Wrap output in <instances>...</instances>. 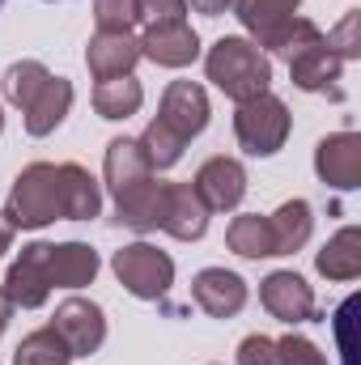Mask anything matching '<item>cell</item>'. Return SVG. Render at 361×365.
Here are the masks:
<instances>
[{
  "label": "cell",
  "mask_w": 361,
  "mask_h": 365,
  "mask_svg": "<svg viewBox=\"0 0 361 365\" xmlns=\"http://www.w3.org/2000/svg\"><path fill=\"white\" fill-rule=\"evenodd\" d=\"M204 73L217 90L234 102H247L255 93H268L272 86V60L243 34H221L208 56H204Z\"/></svg>",
  "instance_id": "6da1fadb"
},
{
  "label": "cell",
  "mask_w": 361,
  "mask_h": 365,
  "mask_svg": "<svg viewBox=\"0 0 361 365\" xmlns=\"http://www.w3.org/2000/svg\"><path fill=\"white\" fill-rule=\"evenodd\" d=\"M4 217L13 221V230H43L51 221H60V179L51 162H30L4 200Z\"/></svg>",
  "instance_id": "7a4b0ae2"
},
{
  "label": "cell",
  "mask_w": 361,
  "mask_h": 365,
  "mask_svg": "<svg viewBox=\"0 0 361 365\" xmlns=\"http://www.w3.org/2000/svg\"><path fill=\"white\" fill-rule=\"evenodd\" d=\"M289 128L293 115L276 93H255L247 102H234V136L251 158H272L276 149H285Z\"/></svg>",
  "instance_id": "3957f363"
},
{
  "label": "cell",
  "mask_w": 361,
  "mask_h": 365,
  "mask_svg": "<svg viewBox=\"0 0 361 365\" xmlns=\"http://www.w3.org/2000/svg\"><path fill=\"white\" fill-rule=\"evenodd\" d=\"M111 268L119 276V284L141 297V302H162L175 284V259L166 251H158L153 242H128L111 255Z\"/></svg>",
  "instance_id": "277c9868"
},
{
  "label": "cell",
  "mask_w": 361,
  "mask_h": 365,
  "mask_svg": "<svg viewBox=\"0 0 361 365\" xmlns=\"http://www.w3.org/2000/svg\"><path fill=\"white\" fill-rule=\"evenodd\" d=\"M13 306L39 310L51 297V242H26L21 255L9 264V276L0 284Z\"/></svg>",
  "instance_id": "5b68a950"
},
{
  "label": "cell",
  "mask_w": 361,
  "mask_h": 365,
  "mask_svg": "<svg viewBox=\"0 0 361 365\" xmlns=\"http://www.w3.org/2000/svg\"><path fill=\"white\" fill-rule=\"evenodd\" d=\"M260 306L268 310L272 319L289 323V327L310 323V319L319 314V306H315V289L306 284V276L289 272V268L268 272L264 280H260Z\"/></svg>",
  "instance_id": "8992f818"
},
{
  "label": "cell",
  "mask_w": 361,
  "mask_h": 365,
  "mask_svg": "<svg viewBox=\"0 0 361 365\" xmlns=\"http://www.w3.org/2000/svg\"><path fill=\"white\" fill-rule=\"evenodd\" d=\"M191 187H195V195H200V204L208 212H234L243 204V195H247V170H243L238 158L217 153L195 170Z\"/></svg>",
  "instance_id": "52a82bcc"
},
{
  "label": "cell",
  "mask_w": 361,
  "mask_h": 365,
  "mask_svg": "<svg viewBox=\"0 0 361 365\" xmlns=\"http://www.w3.org/2000/svg\"><path fill=\"white\" fill-rule=\"evenodd\" d=\"M51 327L64 336V344L73 349V357H90V353L102 349V340H106V314H102V306L90 302V297L60 302Z\"/></svg>",
  "instance_id": "ba28073f"
},
{
  "label": "cell",
  "mask_w": 361,
  "mask_h": 365,
  "mask_svg": "<svg viewBox=\"0 0 361 365\" xmlns=\"http://www.w3.org/2000/svg\"><path fill=\"white\" fill-rule=\"evenodd\" d=\"M315 175L332 191L361 187V136L357 132H332L315 145Z\"/></svg>",
  "instance_id": "9c48e42d"
},
{
  "label": "cell",
  "mask_w": 361,
  "mask_h": 365,
  "mask_svg": "<svg viewBox=\"0 0 361 365\" xmlns=\"http://www.w3.org/2000/svg\"><path fill=\"white\" fill-rule=\"evenodd\" d=\"M208 93L200 81H171L166 90H162V102H158V119L183 136V140H191V136H200L204 128H208Z\"/></svg>",
  "instance_id": "30bf717a"
},
{
  "label": "cell",
  "mask_w": 361,
  "mask_h": 365,
  "mask_svg": "<svg viewBox=\"0 0 361 365\" xmlns=\"http://www.w3.org/2000/svg\"><path fill=\"white\" fill-rule=\"evenodd\" d=\"M141 56L153 60L158 68H187L200 60V34L187 21H162V26H145V34L136 38Z\"/></svg>",
  "instance_id": "8fae6325"
},
{
  "label": "cell",
  "mask_w": 361,
  "mask_h": 365,
  "mask_svg": "<svg viewBox=\"0 0 361 365\" xmlns=\"http://www.w3.org/2000/svg\"><path fill=\"white\" fill-rule=\"evenodd\" d=\"M191 302L208 314V319H234L247 306V280L225 268H204L191 280Z\"/></svg>",
  "instance_id": "7c38bea8"
},
{
  "label": "cell",
  "mask_w": 361,
  "mask_h": 365,
  "mask_svg": "<svg viewBox=\"0 0 361 365\" xmlns=\"http://www.w3.org/2000/svg\"><path fill=\"white\" fill-rule=\"evenodd\" d=\"M285 64H289V81L302 93H332V98H345L340 86H336L340 73H345V60H340L327 43H315V47L289 56Z\"/></svg>",
  "instance_id": "4fadbf2b"
},
{
  "label": "cell",
  "mask_w": 361,
  "mask_h": 365,
  "mask_svg": "<svg viewBox=\"0 0 361 365\" xmlns=\"http://www.w3.org/2000/svg\"><path fill=\"white\" fill-rule=\"evenodd\" d=\"M162 217H166V182L145 179L136 187H128L123 195H115V221L136 230V234L162 230Z\"/></svg>",
  "instance_id": "5bb4252c"
},
{
  "label": "cell",
  "mask_w": 361,
  "mask_h": 365,
  "mask_svg": "<svg viewBox=\"0 0 361 365\" xmlns=\"http://www.w3.org/2000/svg\"><path fill=\"white\" fill-rule=\"evenodd\" d=\"M141 60V43L136 34H111V30H98L90 43H86V64H90L93 81H106V77H128Z\"/></svg>",
  "instance_id": "9a60e30c"
},
{
  "label": "cell",
  "mask_w": 361,
  "mask_h": 365,
  "mask_svg": "<svg viewBox=\"0 0 361 365\" xmlns=\"http://www.w3.org/2000/svg\"><path fill=\"white\" fill-rule=\"evenodd\" d=\"M56 179H60V221H93L102 212V187L86 166L64 162L56 166Z\"/></svg>",
  "instance_id": "2e32d148"
},
{
  "label": "cell",
  "mask_w": 361,
  "mask_h": 365,
  "mask_svg": "<svg viewBox=\"0 0 361 365\" xmlns=\"http://www.w3.org/2000/svg\"><path fill=\"white\" fill-rule=\"evenodd\" d=\"M208 208L200 204L195 187L191 182H166V217H162V230L179 242H200L204 230H208Z\"/></svg>",
  "instance_id": "e0dca14e"
},
{
  "label": "cell",
  "mask_w": 361,
  "mask_h": 365,
  "mask_svg": "<svg viewBox=\"0 0 361 365\" xmlns=\"http://www.w3.org/2000/svg\"><path fill=\"white\" fill-rule=\"evenodd\" d=\"M102 179H106V187H111V195H123L128 187L153 179V166L145 162L141 140H132V136H115V140L106 145V158H102Z\"/></svg>",
  "instance_id": "ac0fdd59"
},
{
  "label": "cell",
  "mask_w": 361,
  "mask_h": 365,
  "mask_svg": "<svg viewBox=\"0 0 361 365\" xmlns=\"http://www.w3.org/2000/svg\"><path fill=\"white\" fill-rule=\"evenodd\" d=\"M98 251L90 242H51V289H86L98 276Z\"/></svg>",
  "instance_id": "d6986e66"
},
{
  "label": "cell",
  "mask_w": 361,
  "mask_h": 365,
  "mask_svg": "<svg viewBox=\"0 0 361 365\" xmlns=\"http://www.w3.org/2000/svg\"><path fill=\"white\" fill-rule=\"evenodd\" d=\"M73 110V81L68 77H51L43 93L21 110L26 115V132L30 136H51L60 123H64V115Z\"/></svg>",
  "instance_id": "ffe728a7"
},
{
  "label": "cell",
  "mask_w": 361,
  "mask_h": 365,
  "mask_svg": "<svg viewBox=\"0 0 361 365\" xmlns=\"http://www.w3.org/2000/svg\"><path fill=\"white\" fill-rule=\"evenodd\" d=\"M315 268H319V276H327V280H357L361 276V230L357 225L336 230L323 242V251L315 255Z\"/></svg>",
  "instance_id": "44dd1931"
},
{
  "label": "cell",
  "mask_w": 361,
  "mask_h": 365,
  "mask_svg": "<svg viewBox=\"0 0 361 365\" xmlns=\"http://www.w3.org/2000/svg\"><path fill=\"white\" fill-rule=\"evenodd\" d=\"M268 230H272V247L276 255H293L310 242V230H315V208L306 200H285L276 212L268 217Z\"/></svg>",
  "instance_id": "7402d4cb"
},
{
  "label": "cell",
  "mask_w": 361,
  "mask_h": 365,
  "mask_svg": "<svg viewBox=\"0 0 361 365\" xmlns=\"http://www.w3.org/2000/svg\"><path fill=\"white\" fill-rule=\"evenodd\" d=\"M145 106V86L128 73V77H106V81H98L93 86V110L102 115V119H128V115H136Z\"/></svg>",
  "instance_id": "603a6c76"
},
{
  "label": "cell",
  "mask_w": 361,
  "mask_h": 365,
  "mask_svg": "<svg viewBox=\"0 0 361 365\" xmlns=\"http://www.w3.org/2000/svg\"><path fill=\"white\" fill-rule=\"evenodd\" d=\"M225 247H230L234 255H243V259H272L276 247H272L268 217H260V212H243V217H234L230 230H225Z\"/></svg>",
  "instance_id": "cb8c5ba5"
},
{
  "label": "cell",
  "mask_w": 361,
  "mask_h": 365,
  "mask_svg": "<svg viewBox=\"0 0 361 365\" xmlns=\"http://www.w3.org/2000/svg\"><path fill=\"white\" fill-rule=\"evenodd\" d=\"M302 0H234V13L243 21V30L251 34V43H264L280 21H289L298 13Z\"/></svg>",
  "instance_id": "d4e9b609"
},
{
  "label": "cell",
  "mask_w": 361,
  "mask_h": 365,
  "mask_svg": "<svg viewBox=\"0 0 361 365\" xmlns=\"http://www.w3.org/2000/svg\"><path fill=\"white\" fill-rule=\"evenodd\" d=\"M68 361H73V349L64 344V336L51 323L21 336V344L13 353V365H68Z\"/></svg>",
  "instance_id": "484cf974"
},
{
  "label": "cell",
  "mask_w": 361,
  "mask_h": 365,
  "mask_svg": "<svg viewBox=\"0 0 361 365\" xmlns=\"http://www.w3.org/2000/svg\"><path fill=\"white\" fill-rule=\"evenodd\" d=\"M315 43H323V30H319L310 17L293 13L289 21H280L268 38L255 43V47H260V51H272V56H280V60H289V56H298V51H306V47H315Z\"/></svg>",
  "instance_id": "4316f807"
},
{
  "label": "cell",
  "mask_w": 361,
  "mask_h": 365,
  "mask_svg": "<svg viewBox=\"0 0 361 365\" xmlns=\"http://www.w3.org/2000/svg\"><path fill=\"white\" fill-rule=\"evenodd\" d=\"M47 81H51V73H47V64H43V60H17V64H9V73H4V81H0V90H4V98H9L17 110H26V106L43 93Z\"/></svg>",
  "instance_id": "83f0119b"
},
{
  "label": "cell",
  "mask_w": 361,
  "mask_h": 365,
  "mask_svg": "<svg viewBox=\"0 0 361 365\" xmlns=\"http://www.w3.org/2000/svg\"><path fill=\"white\" fill-rule=\"evenodd\" d=\"M136 140H141V149H145V162L153 166V175H158V170H171V166L183 158V149H187V140H183V136H175V132H171L162 119H153V123H149V128H145Z\"/></svg>",
  "instance_id": "f1b7e54d"
},
{
  "label": "cell",
  "mask_w": 361,
  "mask_h": 365,
  "mask_svg": "<svg viewBox=\"0 0 361 365\" xmlns=\"http://www.w3.org/2000/svg\"><path fill=\"white\" fill-rule=\"evenodd\" d=\"M93 21H98V30L132 34V26L141 21V4L136 0H93Z\"/></svg>",
  "instance_id": "f546056e"
},
{
  "label": "cell",
  "mask_w": 361,
  "mask_h": 365,
  "mask_svg": "<svg viewBox=\"0 0 361 365\" xmlns=\"http://www.w3.org/2000/svg\"><path fill=\"white\" fill-rule=\"evenodd\" d=\"M276 353H280V365H327V357L319 353V344L306 340V336H298V331L280 336L276 340Z\"/></svg>",
  "instance_id": "4dcf8cb0"
},
{
  "label": "cell",
  "mask_w": 361,
  "mask_h": 365,
  "mask_svg": "<svg viewBox=\"0 0 361 365\" xmlns=\"http://www.w3.org/2000/svg\"><path fill=\"white\" fill-rule=\"evenodd\" d=\"M357 297H345L340 302V310H336V319H332V327H336V344H340V361L345 365H361L357 361V340H353V314H357Z\"/></svg>",
  "instance_id": "1f68e13d"
},
{
  "label": "cell",
  "mask_w": 361,
  "mask_h": 365,
  "mask_svg": "<svg viewBox=\"0 0 361 365\" xmlns=\"http://www.w3.org/2000/svg\"><path fill=\"white\" fill-rule=\"evenodd\" d=\"M323 43L340 56V60H357L361 56V43H357V13H345V21L336 30L323 34Z\"/></svg>",
  "instance_id": "d6a6232c"
},
{
  "label": "cell",
  "mask_w": 361,
  "mask_h": 365,
  "mask_svg": "<svg viewBox=\"0 0 361 365\" xmlns=\"http://www.w3.org/2000/svg\"><path fill=\"white\" fill-rule=\"evenodd\" d=\"M234 361L238 365H280V353H276V340L272 336H247L243 344H238V353H234Z\"/></svg>",
  "instance_id": "836d02e7"
},
{
  "label": "cell",
  "mask_w": 361,
  "mask_h": 365,
  "mask_svg": "<svg viewBox=\"0 0 361 365\" xmlns=\"http://www.w3.org/2000/svg\"><path fill=\"white\" fill-rule=\"evenodd\" d=\"M136 4H141V21L145 26L187 21V0H136Z\"/></svg>",
  "instance_id": "e575fe53"
},
{
  "label": "cell",
  "mask_w": 361,
  "mask_h": 365,
  "mask_svg": "<svg viewBox=\"0 0 361 365\" xmlns=\"http://www.w3.org/2000/svg\"><path fill=\"white\" fill-rule=\"evenodd\" d=\"M187 9H195L204 17H221L225 9H234V0H187Z\"/></svg>",
  "instance_id": "d590c367"
},
{
  "label": "cell",
  "mask_w": 361,
  "mask_h": 365,
  "mask_svg": "<svg viewBox=\"0 0 361 365\" xmlns=\"http://www.w3.org/2000/svg\"><path fill=\"white\" fill-rule=\"evenodd\" d=\"M13 234H17V230H13V221H9V217L0 212V255H4L9 247H13Z\"/></svg>",
  "instance_id": "8d00e7d4"
},
{
  "label": "cell",
  "mask_w": 361,
  "mask_h": 365,
  "mask_svg": "<svg viewBox=\"0 0 361 365\" xmlns=\"http://www.w3.org/2000/svg\"><path fill=\"white\" fill-rule=\"evenodd\" d=\"M9 314H13V302H9V293L0 289V336H4V327H9Z\"/></svg>",
  "instance_id": "74e56055"
},
{
  "label": "cell",
  "mask_w": 361,
  "mask_h": 365,
  "mask_svg": "<svg viewBox=\"0 0 361 365\" xmlns=\"http://www.w3.org/2000/svg\"><path fill=\"white\" fill-rule=\"evenodd\" d=\"M0 132H4V110H0Z\"/></svg>",
  "instance_id": "f35d334b"
},
{
  "label": "cell",
  "mask_w": 361,
  "mask_h": 365,
  "mask_svg": "<svg viewBox=\"0 0 361 365\" xmlns=\"http://www.w3.org/2000/svg\"><path fill=\"white\" fill-rule=\"evenodd\" d=\"M0 4H4V0H0Z\"/></svg>",
  "instance_id": "ab89813d"
}]
</instances>
